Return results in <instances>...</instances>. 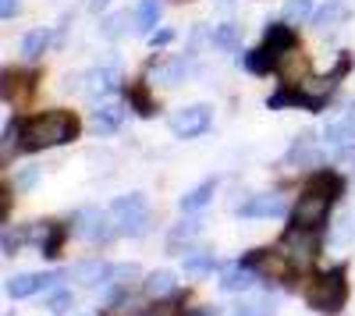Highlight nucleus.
Masks as SVG:
<instances>
[{
    "instance_id": "nucleus-20",
    "label": "nucleus",
    "mask_w": 355,
    "mask_h": 316,
    "mask_svg": "<svg viewBox=\"0 0 355 316\" xmlns=\"http://www.w3.org/2000/svg\"><path fill=\"white\" fill-rule=\"evenodd\" d=\"M125 100H128V110H135L139 118H153L157 114V100L150 96L146 82H128L125 85Z\"/></svg>"
},
{
    "instance_id": "nucleus-43",
    "label": "nucleus",
    "mask_w": 355,
    "mask_h": 316,
    "mask_svg": "<svg viewBox=\"0 0 355 316\" xmlns=\"http://www.w3.org/2000/svg\"><path fill=\"white\" fill-rule=\"evenodd\" d=\"M174 40V33H171V28H160V33H150V43L153 46H167Z\"/></svg>"
},
{
    "instance_id": "nucleus-24",
    "label": "nucleus",
    "mask_w": 355,
    "mask_h": 316,
    "mask_svg": "<svg viewBox=\"0 0 355 316\" xmlns=\"http://www.w3.org/2000/svg\"><path fill=\"white\" fill-rule=\"evenodd\" d=\"M348 21V8L341 4V0H327L316 15H313V25L320 28V33H327V28H338Z\"/></svg>"
},
{
    "instance_id": "nucleus-39",
    "label": "nucleus",
    "mask_w": 355,
    "mask_h": 316,
    "mask_svg": "<svg viewBox=\"0 0 355 316\" xmlns=\"http://www.w3.org/2000/svg\"><path fill=\"white\" fill-rule=\"evenodd\" d=\"M25 242H28L25 231H11V227H8V231H4V256H15Z\"/></svg>"
},
{
    "instance_id": "nucleus-15",
    "label": "nucleus",
    "mask_w": 355,
    "mask_h": 316,
    "mask_svg": "<svg viewBox=\"0 0 355 316\" xmlns=\"http://www.w3.org/2000/svg\"><path fill=\"white\" fill-rule=\"evenodd\" d=\"M256 270H249L245 263H231V267H224L220 270V292H231V295H242V292H252L256 288Z\"/></svg>"
},
{
    "instance_id": "nucleus-25",
    "label": "nucleus",
    "mask_w": 355,
    "mask_h": 316,
    "mask_svg": "<svg viewBox=\"0 0 355 316\" xmlns=\"http://www.w3.org/2000/svg\"><path fill=\"white\" fill-rule=\"evenodd\" d=\"M142 292L150 295V299H167V295L178 292V281H174L171 270H153L150 277L142 281Z\"/></svg>"
},
{
    "instance_id": "nucleus-4",
    "label": "nucleus",
    "mask_w": 355,
    "mask_h": 316,
    "mask_svg": "<svg viewBox=\"0 0 355 316\" xmlns=\"http://www.w3.org/2000/svg\"><path fill=\"white\" fill-rule=\"evenodd\" d=\"M171 135L178 139H199L214 128V107L210 103H189V107H178L171 118H167Z\"/></svg>"
},
{
    "instance_id": "nucleus-7",
    "label": "nucleus",
    "mask_w": 355,
    "mask_h": 316,
    "mask_svg": "<svg viewBox=\"0 0 355 316\" xmlns=\"http://www.w3.org/2000/svg\"><path fill=\"white\" fill-rule=\"evenodd\" d=\"M71 231H75V227L57 224V220H43V224H28L25 227L28 242H33L40 249V256H46V260H57V256H61V249H64Z\"/></svg>"
},
{
    "instance_id": "nucleus-47",
    "label": "nucleus",
    "mask_w": 355,
    "mask_h": 316,
    "mask_svg": "<svg viewBox=\"0 0 355 316\" xmlns=\"http://www.w3.org/2000/svg\"><path fill=\"white\" fill-rule=\"evenodd\" d=\"M345 121H348V128H352V132H355V103H352V107H348V110H345Z\"/></svg>"
},
{
    "instance_id": "nucleus-16",
    "label": "nucleus",
    "mask_w": 355,
    "mask_h": 316,
    "mask_svg": "<svg viewBox=\"0 0 355 316\" xmlns=\"http://www.w3.org/2000/svg\"><path fill=\"white\" fill-rule=\"evenodd\" d=\"M334 85H338V78L331 75V78H302L299 82V93L306 96V110H320L323 103L331 100V93H334Z\"/></svg>"
},
{
    "instance_id": "nucleus-35",
    "label": "nucleus",
    "mask_w": 355,
    "mask_h": 316,
    "mask_svg": "<svg viewBox=\"0 0 355 316\" xmlns=\"http://www.w3.org/2000/svg\"><path fill=\"white\" fill-rule=\"evenodd\" d=\"M46 309H50L53 316H64L68 309H75V295H71L68 288H57V292L46 299Z\"/></svg>"
},
{
    "instance_id": "nucleus-42",
    "label": "nucleus",
    "mask_w": 355,
    "mask_h": 316,
    "mask_svg": "<svg viewBox=\"0 0 355 316\" xmlns=\"http://www.w3.org/2000/svg\"><path fill=\"white\" fill-rule=\"evenodd\" d=\"M348 235H352V220L345 217V220H338V231L331 235V242H334V245H341V242H348Z\"/></svg>"
},
{
    "instance_id": "nucleus-34",
    "label": "nucleus",
    "mask_w": 355,
    "mask_h": 316,
    "mask_svg": "<svg viewBox=\"0 0 355 316\" xmlns=\"http://www.w3.org/2000/svg\"><path fill=\"white\" fill-rule=\"evenodd\" d=\"M313 15V0H288L284 4V21L288 25H302Z\"/></svg>"
},
{
    "instance_id": "nucleus-33",
    "label": "nucleus",
    "mask_w": 355,
    "mask_h": 316,
    "mask_svg": "<svg viewBox=\"0 0 355 316\" xmlns=\"http://www.w3.org/2000/svg\"><path fill=\"white\" fill-rule=\"evenodd\" d=\"M323 139H327L331 142V146H352V142H355V132L348 128V121L341 118V121H334V125H327V132H323Z\"/></svg>"
},
{
    "instance_id": "nucleus-21",
    "label": "nucleus",
    "mask_w": 355,
    "mask_h": 316,
    "mask_svg": "<svg viewBox=\"0 0 355 316\" xmlns=\"http://www.w3.org/2000/svg\"><path fill=\"white\" fill-rule=\"evenodd\" d=\"M306 188H309V192H320V195H327L331 203H338L341 192H345V178L334 175V170H316V175L306 182Z\"/></svg>"
},
{
    "instance_id": "nucleus-37",
    "label": "nucleus",
    "mask_w": 355,
    "mask_h": 316,
    "mask_svg": "<svg viewBox=\"0 0 355 316\" xmlns=\"http://www.w3.org/2000/svg\"><path fill=\"white\" fill-rule=\"evenodd\" d=\"M231 316H274V309L266 302H239L231 309Z\"/></svg>"
},
{
    "instance_id": "nucleus-22",
    "label": "nucleus",
    "mask_w": 355,
    "mask_h": 316,
    "mask_svg": "<svg viewBox=\"0 0 355 316\" xmlns=\"http://www.w3.org/2000/svg\"><path fill=\"white\" fill-rule=\"evenodd\" d=\"M263 46H270L281 61L295 50V33H291V25H266V33H263Z\"/></svg>"
},
{
    "instance_id": "nucleus-11",
    "label": "nucleus",
    "mask_w": 355,
    "mask_h": 316,
    "mask_svg": "<svg viewBox=\"0 0 355 316\" xmlns=\"http://www.w3.org/2000/svg\"><path fill=\"white\" fill-rule=\"evenodd\" d=\"M234 213L245 217V220H277L288 213V203L274 192H259V195H249L245 203L234 207Z\"/></svg>"
},
{
    "instance_id": "nucleus-9",
    "label": "nucleus",
    "mask_w": 355,
    "mask_h": 316,
    "mask_svg": "<svg viewBox=\"0 0 355 316\" xmlns=\"http://www.w3.org/2000/svg\"><path fill=\"white\" fill-rule=\"evenodd\" d=\"M242 263L249 270H256L259 277H270V281H284L291 274V260L281 249H252L242 256Z\"/></svg>"
},
{
    "instance_id": "nucleus-18",
    "label": "nucleus",
    "mask_w": 355,
    "mask_h": 316,
    "mask_svg": "<svg viewBox=\"0 0 355 316\" xmlns=\"http://www.w3.org/2000/svg\"><path fill=\"white\" fill-rule=\"evenodd\" d=\"M214 195H217V178H206L202 185H196L192 192H185L182 199H178V210L182 213H199L214 203Z\"/></svg>"
},
{
    "instance_id": "nucleus-26",
    "label": "nucleus",
    "mask_w": 355,
    "mask_h": 316,
    "mask_svg": "<svg viewBox=\"0 0 355 316\" xmlns=\"http://www.w3.org/2000/svg\"><path fill=\"white\" fill-rule=\"evenodd\" d=\"M189 57H171V61L167 64H160L157 71H153V78L160 82V85H167V89H171V85H178V82H185V75H189Z\"/></svg>"
},
{
    "instance_id": "nucleus-19",
    "label": "nucleus",
    "mask_w": 355,
    "mask_h": 316,
    "mask_svg": "<svg viewBox=\"0 0 355 316\" xmlns=\"http://www.w3.org/2000/svg\"><path fill=\"white\" fill-rule=\"evenodd\" d=\"M239 64H245V71H252V75H266V71L281 68V57L270 46H256V50H249V53L239 57Z\"/></svg>"
},
{
    "instance_id": "nucleus-36",
    "label": "nucleus",
    "mask_w": 355,
    "mask_h": 316,
    "mask_svg": "<svg viewBox=\"0 0 355 316\" xmlns=\"http://www.w3.org/2000/svg\"><path fill=\"white\" fill-rule=\"evenodd\" d=\"M125 21H128V11H117V15H110V18L100 21V33H103L107 40H117V36L125 33Z\"/></svg>"
},
{
    "instance_id": "nucleus-45",
    "label": "nucleus",
    "mask_w": 355,
    "mask_h": 316,
    "mask_svg": "<svg viewBox=\"0 0 355 316\" xmlns=\"http://www.w3.org/2000/svg\"><path fill=\"white\" fill-rule=\"evenodd\" d=\"M78 82H82L78 75H64V85H61V89H64V93H75V89H78Z\"/></svg>"
},
{
    "instance_id": "nucleus-32",
    "label": "nucleus",
    "mask_w": 355,
    "mask_h": 316,
    "mask_svg": "<svg viewBox=\"0 0 355 316\" xmlns=\"http://www.w3.org/2000/svg\"><path fill=\"white\" fill-rule=\"evenodd\" d=\"M210 43L220 46V50H234V46H239V25H231V21L217 25L214 33H210Z\"/></svg>"
},
{
    "instance_id": "nucleus-31",
    "label": "nucleus",
    "mask_w": 355,
    "mask_h": 316,
    "mask_svg": "<svg viewBox=\"0 0 355 316\" xmlns=\"http://www.w3.org/2000/svg\"><path fill=\"white\" fill-rule=\"evenodd\" d=\"M139 277H142L139 263H117V267H110L107 284H110V288H128V284H132V281H139Z\"/></svg>"
},
{
    "instance_id": "nucleus-3",
    "label": "nucleus",
    "mask_w": 355,
    "mask_h": 316,
    "mask_svg": "<svg viewBox=\"0 0 355 316\" xmlns=\"http://www.w3.org/2000/svg\"><path fill=\"white\" fill-rule=\"evenodd\" d=\"M110 217L117 224V231L128 235V238H139L150 231L153 224V213H150V203H146L142 192H132V195H117L110 203Z\"/></svg>"
},
{
    "instance_id": "nucleus-1",
    "label": "nucleus",
    "mask_w": 355,
    "mask_h": 316,
    "mask_svg": "<svg viewBox=\"0 0 355 316\" xmlns=\"http://www.w3.org/2000/svg\"><path fill=\"white\" fill-rule=\"evenodd\" d=\"M78 139V118L71 110H46L36 114L21 125V146L25 150H53V146H64V142Z\"/></svg>"
},
{
    "instance_id": "nucleus-17",
    "label": "nucleus",
    "mask_w": 355,
    "mask_h": 316,
    "mask_svg": "<svg viewBox=\"0 0 355 316\" xmlns=\"http://www.w3.org/2000/svg\"><path fill=\"white\" fill-rule=\"evenodd\" d=\"M199 231H202V220L199 217H192V213H185L182 220H178L171 231H167V252H182L189 242H196L199 238Z\"/></svg>"
},
{
    "instance_id": "nucleus-41",
    "label": "nucleus",
    "mask_w": 355,
    "mask_h": 316,
    "mask_svg": "<svg viewBox=\"0 0 355 316\" xmlns=\"http://www.w3.org/2000/svg\"><path fill=\"white\" fill-rule=\"evenodd\" d=\"M18 135V121H8L4 125V160H11V142Z\"/></svg>"
},
{
    "instance_id": "nucleus-12",
    "label": "nucleus",
    "mask_w": 355,
    "mask_h": 316,
    "mask_svg": "<svg viewBox=\"0 0 355 316\" xmlns=\"http://www.w3.org/2000/svg\"><path fill=\"white\" fill-rule=\"evenodd\" d=\"M82 89H85V96H89V100H110L117 89H121V71H117L114 64H110V68H96V71H89Z\"/></svg>"
},
{
    "instance_id": "nucleus-14",
    "label": "nucleus",
    "mask_w": 355,
    "mask_h": 316,
    "mask_svg": "<svg viewBox=\"0 0 355 316\" xmlns=\"http://www.w3.org/2000/svg\"><path fill=\"white\" fill-rule=\"evenodd\" d=\"M68 277L75 281V284H82V288H100V284H107V277H110V263H103V260H78L71 270H68Z\"/></svg>"
},
{
    "instance_id": "nucleus-13",
    "label": "nucleus",
    "mask_w": 355,
    "mask_h": 316,
    "mask_svg": "<svg viewBox=\"0 0 355 316\" xmlns=\"http://www.w3.org/2000/svg\"><path fill=\"white\" fill-rule=\"evenodd\" d=\"M320 160H323V153L316 146V135L313 132H302L299 139L291 142V150L284 153V164L288 167H316Z\"/></svg>"
},
{
    "instance_id": "nucleus-44",
    "label": "nucleus",
    "mask_w": 355,
    "mask_h": 316,
    "mask_svg": "<svg viewBox=\"0 0 355 316\" xmlns=\"http://www.w3.org/2000/svg\"><path fill=\"white\" fill-rule=\"evenodd\" d=\"M0 15L15 18V15H18V0H0Z\"/></svg>"
},
{
    "instance_id": "nucleus-30",
    "label": "nucleus",
    "mask_w": 355,
    "mask_h": 316,
    "mask_svg": "<svg viewBox=\"0 0 355 316\" xmlns=\"http://www.w3.org/2000/svg\"><path fill=\"white\" fill-rule=\"evenodd\" d=\"M50 46V33L46 28H33L25 40H21V53L28 57V61H36V57H43V50Z\"/></svg>"
},
{
    "instance_id": "nucleus-2",
    "label": "nucleus",
    "mask_w": 355,
    "mask_h": 316,
    "mask_svg": "<svg viewBox=\"0 0 355 316\" xmlns=\"http://www.w3.org/2000/svg\"><path fill=\"white\" fill-rule=\"evenodd\" d=\"M348 302V281H345V270L334 267L327 274H316L309 284H306V306L313 313H323V316H338Z\"/></svg>"
},
{
    "instance_id": "nucleus-5",
    "label": "nucleus",
    "mask_w": 355,
    "mask_h": 316,
    "mask_svg": "<svg viewBox=\"0 0 355 316\" xmlns=\"http://www.w3.org/2000/svg\"><path fill=\"white\" fill-rule=\"evenodd\" d=\"M281 252L291 260V267H309L316 256H320V235H316V227H302V224L288 227L284 238H281Z\"/></svg>"
},
{
    "instance_id": "nucleus-10",
    "label": "nucleus",
    "mask_w": 355,
    "mask_h": 316,
    "mask_svg": "<svg viewBox=\"0 0 355 316\" xmlns=\"http://www.w3.org/2000/svg\"><path fill=\"white\" fill-rule=\"evenodd\" d=\"M331 207H334V203H331L327 195L306 188V192L299 195V203H295V210H291V220L302 224V227H316V231H320V224H327Z\"/></svg>"
},
{
    "instance_id": "nucleus-29",
    "label": "nucleus",
    "mask_w": 355,
    "mask_h": 316,
    "mask_svg": "<svg viewBox=\"0 0 355 316\" xmlns=\"http://www.w3.org/2000/svg\"><path fill=\"white\" fill-rule=\"evenodd\" d=\"M160 11H164L160 0H142L135 8V28L139 33H153V25L160 21Z\"/></svg>"
},
{
    "instance_id": "nucleus-40",
    "label": "nucleus",
    "mask_w": 355,
    "mask_h": 316,
    "mask_svg": "<svg viewBox=\"0 0 355 316\" xmlns=\"http://www.w3.org/2000/svg\"><path fill=\"white\" fill-rule=\"evenodd\" d=\"M338 167L355 170V142H352V146H341V150H338Z\"/></svg>"
},
{
    "instance_id": "nucleus-38",
    "label": "nucleus",
    "mask_w": 355,
    "mask_h": 316,
    "mask_svg": "<svg viewBox=\"0 0 355 316\" xmlns=\"http://www.w3.org/2000/svg\"><path fill=\"white\" fill-rule=\"evenodd\" d=\"M36 182H40V167H33V164H28V167H21V170H18V178H15V188L28 192V188H33Z\"/></svg>"
},
{
    "instance_id": "nucleus-6",
    "label": "nucleus",
    "mask_w": 355,
    "mask_h": 316,
    "mask_svg": "<svg viewBox=\"0 0 355 316\" xmlns=\"http://www.w3.org/2000/svg\"><path fill=\"white\" fill-rule=\"evenodd\" d=\"M75 235L78 238H85L89 245H107L114 235H117V227L110 224V217L100 210V207H82L78 213H75Z\"/></svg>"
},
{
    "instance_id": "nucleus-46",
    "label": "nucleus",
    "mask_w": 355,
    "mask_h": 316,
    "mask_svg": "<svg viewBox=\"0 0 355 316\" xmlns=\"http://www.w3.org/2000/svg\"><path fill=\"white\" fill-rule=\"evenodd\" d=\"M185 316H220V309H217V306H206V309H199V313H185Z\"/></svg>"
},
{
    "instance_id": "nucleus-8",
    "label": "nucleus",
    "mask_w": 355,
    "mask_h": 316,
    "mask_svg": "<svg viewBox=\"0 0 355 316\" xmlns=\"http://www.w3.org/2000/svg\"><path fill=\"white\" fill-rule=\"evenodd\" d=\"M61 270H50V274H15L8 277L4 292L8 299H33L40 292H57V284H61Z\"/></svg>"
},
{
    "instance_id": "nucleus-23",
    "label": "nucleus",
    "mask_w": 355,
    "mask_h": 316,
    "mask_svg": "<svg viewBox=\"0 0 355 316\" xmlns=\"http://www.w3.org/2000/svg\"><path fill=\"white\" fill-rule=\"evenodd\" d=\"M121 121H125V107L121 103H114V100H107L103 107H96L93 110V125H96V132H117L121 128Z\"/></svg>"
},
{
    "instance_id": "nucleus-27",
    "label": "nucleus",
    "mask_w": 355,
    "mask_h": 316,
    "mask_svg": "<svg viewBox=\"0 0 355 316\" xmlns=\"http://www.w3.org/2000/svg\"><path fill=\"white\" fill-rule=\"evenodd\" d=\"M33 82H36L33 75H11V71H8V75H4V100H8V103H11V100L21 103L28 93H33Z\"/></svg>"
},
{
    "instance_id": "nucleus-28",
    "label": "nucleus",
    "mask_w": 355,
    "mask_h": 316,
    "mask_svg": "<svg viewBox=\"0 0 355 316\" xmlns=\"http://www.w3.org/2000/svg\"><path fill=\"white\" fill-rule=\"evenodd\" d=\"M214 267H217V256H214L210 249H199V252H189V256H185V274H192V277L214 274Z\"/></svg>"
}]
</instances>
